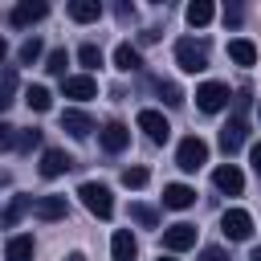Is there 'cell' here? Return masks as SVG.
<instances>
[{"label":"cell","instance_id":"6da1fadb","mask_svg":"<svg viewBox=\"0 0 261 261\" xmlns=\"http://www.w3.org/2000/svg\"><path fill=\"white\" fill-rule=\"evenodd\" d=\"M77 196H82V204H86L98 220H110V216H114V196H110V188H106V184L86 179V184L77 188Z\"/></svg>","mask_w":261,"mask_h":261},{"label":"cell","instance_id":"7a4b0ae2","mask_svg":"<svg viewBox=\"0 0 261 261\" xmlns=\"http://www.w3.org/2000/svg\"><path fill=\"white\" fill-rule=\"evenodd\" d=\"M175 61L184 73H200V69H208V49L196 45L192 37H184V41H175Z\"/></svg>","mask_w":261,"mask_h":261},{"label":"cell","instance_id":"3957f363","mask_svg":"<svg viewBox=\"0 0 261 261\" xmlns=\"http://www.w3.org/2000/svg\"><path fill=\"white\" fill-rule=\"evenodd\" d=\"M175 163H179L184 171H200V167L208 163V143H204L200 135H188V139L179 143V151H175Z\"/></svg>","mask_w":261,"mask_h":261},{"label":"cell","instance_id":"277c9868","mask_svg":"<svg viewBox=\"0 0 261 261\" xmlns=\"http://www.w3.org/2000/svg\"><path fill=\"white\" fill-rule=\"evenodd\" d=\"M196 106H200L204 114L224 110V106H228V86H224V82H204V86L196 90Z\"/></svg>","mask_w":261,"mask_h":261},{"label":"cell","instance_id":"5b68a950","mask_svg":"<svg viewBox=\"0 0 261 261\" xmlns=\"http://www.w3.org/2000/svg\"><path fill=\"white\" fill-rule=\"evenodd\" d=\"M249 139V118H241V114H232L224 126H220V151L224 155H232V151H241V143Z\"/></svg>","mask_w":261,"mask_h":261},{"label":"cell","instance_id":"8992f818","mask_svg":"<svg viewBox=\"0 0 261 261\" xmlns=\"http://www.w3.org/2000/svg\"><path fill=\"white\" fill-rule=\"evenodd\" d=\"M220 228H224L228 241H249V237H253V216L241 212V208H228V212L220 216Z\"/></svg>","mask_w":261,"mask_h":261},{"label":"cell","instance_id":"52a82bcc","mask_svg":"<svg viewBox=\"0 0 261 261\" xmlns=\"http://www.w3.org/2000/svg\"><path fill=\"white\" fill-rule=\"evenodd\" d=\"M196 245V224H171V228H163V249L167 253H184V249H192Z\"/></svg>","mask_w":261,"mask_h":261},{"label":"cell","instance_id":"ba28073f","mask_svg":"<svg viewBox=\"0 0 261 261\" xmlns=\"http://www.w3.org/2000/svg\"><path fill=\"white\" fill-rule=\"evenodd\" d=\"M139 130L151 143H167V135H171V126H167V118L159 110H139Z\"/></svg>","mask_w":261,"mask_h":261},{"label":"cell","instance_id":"9c48e42d","mask_svg":"<svg viewBox=\"0 0 261 261\" xmlns=\"http://www.w3.org/2000/svg\"><path fill=\"white\" fill-rule=\"evenodd\" d=\"M212 184H216L224 196H241V192H245V175H241V167H237V163L216 167V171H212Z\"/></svg>","mask_w":261,"mask_h":261},{"label":"cell","instance_id":"30bf717a","mask_svg":"<svg viewBox=\"0 0 261 261\" xmlns=\"http://www.w3.org/2000/svg\"><path fill=\"white\" fill-rule=\"evenodd\" d=\"M49 16V4L45 0H20L16 8H12V24H37V20H45Z\"/></svg>","mask_w":261,"mask_h":261},{"label":"cell","instance_id":"8fae6325","mask_svg":"<svg viewBox=\"0 0 261 261\" xmlns=\"http://www.w3.org/2000/svg\"><path fill=\"white\" fill-rule=\"evenodd\" d=\"M69 167H73V159H69L61 147H49V151L41 155V175H45V179H57V175H65Z\"/></svg>","mask_w":261,"mask_h":261},{"label":"cell","instance_id":"7c38bea8","mask_svg":"<svg viewBox=\"0 0 261 261\" xmlns=\"http://www.w3.org/2000/svg\"><path fill=\"white\" fill-rule=\"evenodd\" d=\"M65 212H69L65 196H41V200H33V216L37 220H65Z\"/></svg>","mask_w":261,"mask_h":261},{"label":"cell","instance_id":"4fadbf2b","mask_svg":"<svg viewBox=\"0 0 261 261\" xmlns=\"http://www.w3.org/2000/svg\"><path fill=\"white\" fill-rule=\"evenodd\" d=\"M61 94H65V98L86 102V98H94V94H98V82H94L90 73H77V77H65V82H61Z\"/></svg>","mask_w":261,"mask_h":261},{"label":"cell","instance_id":"5bb4252c","mask_svg":"<svg viewBox=\"0 0 261 261\" xmlns=\"http://www.w3.org/2000/svg\"><path fill=\"white\" fill-rule=\"evenodd\" d=\"M192 204H196V192H192L188 184H167V188H163V208L184 212V208H192Z\"/></svg>","mask_w":261,"mask_h":261},{"label":"cell","instance_id":"9a60e30c","mask_svg":"<svg viewBox=\"0 0 261 261\" xmlns=\"http://www.w3.org/2000/svg\"><path fill=\"white\" fill-rule=\"evenodd\" d=\"M110 257H114V261H135V257H139V241L130 237V228H118V232H114Z\"/></svg>","mask_w":261,"mask_h":261},{"label":"cell","instance_id":"2e32d148","mask_svg":"<svg viewBox=\"0 0 261 261\" xmlns=\"http://www.w3.org/2000/svg\"><path fill=\"white\" fill-rule=\"evenodd\" d=\"M61 130H69L73 139H90L94 118H90V114H82V110H65V114H61Z\"/></svg>","mask_w":261,"mask_h":261},{"label":"cell","instance_id":"e0dca14e","mask_svg":"<svg viewBox=\"0 0 261 261\" xmlns=\"http://www.w3.org/2000/svg\"><path fill=\"white\" fill-rule=\"evenodd\" d=\"M126 143H130V130H126L122 122H106V126H102V147H106L110 155H118Z\"/></svg>","mask_w":261,"mask_h":261},{"label":"cell","instance_id":"ac0fdd59","mask_svg":"<svg viewBox=\"0 0 261 261\" xmlns=\"http://www.w3.org/2000/svg\"><path fill=\"white\" fill-rule=\"evenodd\" d=\"M114 69H122V73H135V69H143V57H139V49L122 41V45L114 49Z\"/></svg>","mask_w":261,"mask_h":261},{"label":"cell","instance_id":"d6986e66","mask_svg":"<svg viewBox=\"0 0 261 261\" xmlns=\"http://www.w3.org/2000/svg\"><path fill=\"white\" fill-rule=\"evenodd\" d=\"M12 94H16V65H0V114L16 102Z\"/></svg>","mask_w":261,"mask_h":261},{"label":"cell","instance_id":"ffe728a7","mask_svg":"<svg viewBox=\"0 0 261 261\" xmlns=\"http://www.w3.org/2000/svg\"><path fill=\"white\" fill-rule=\"evenodd\" d=\"M69 16H73L77 24H90V20L102 16V4H98V0H73V4H69Z\"/></svg>","mask_w":261,"mask_h":261},{"label":"cell","instance_id":"44dd1931","mask_svg":"<svg viewBox=\"0 0 261 261\" xmlns=\"http://www.w3.org/2000/svg\"><path fill=\"white\" fill-rule=\"evenodd\" d=\"M33 237H12L8 249H4V261H33Z\"/></svg>","mask_w":261,"mask_h":261},{"label":"cell","instance_id":"7402d4cb","mask_svg":"<svg viewBox=\"0 0 261 261\" xmlns=\"http://www.w3.org/2000/svg\"><path fill=\"white\" fill-rule=\"evenodd\" d=\"M212 16H216V8H212L208 0H192V4H188V24H192V29H204Z\"/></svg>","mask_w":261,"mask_h":261},{"label":"cell","instance_id":"603a6c76","mask_svg":"<svg viewBox=\"0 0 261 261\" xmlns=\"http://www.w3.org/2000/svg\"><path fill=\"white\" fill-rule=\"evenodd\" d=\"M24 212H33V200H29V196H12V204H8V208H4V216H0V224H4V228H12Z\"/></svg>","mask_w":261,"mask_h":261},{"label":"cell","instance_id":"cb8c5ba5","mask_svg":"<svg viewBox=\"0 0 261 261\" xmlns=\"http://www.w3.org/2000/svg\"><path fill=\"white\" fill-rule=\"evenodd\" d=\"M24 102H29V110H37V114H45V110L53 106V94H49L45 86H29V90H24Z\"/></svg>","mask_w":261,"mask_h":261},{"label":"cell","instance_id":"d4e9b609","mask_svg":"<svg viewBox=\"0 0 261 261\" xmlns=\"http://www.w3.org/2000/svg\"><path fill=\"white\" fill-rule=\"evenodd\" d=\"M228 57L237 65H253L257 61V49H253V41H228Z\"/></svg>","mask_w":261,"mask_h":261},{"label":"cell","instance_id":"484cf974","mask_svg":"<svg viewBox=\"0 0 261 261\" xmlns=\"http://www.w3.org/2000/svg\"><path fill=\"white\" fill-rule=\"evenodd\" d=\"M65 65H69V53H65V49H53V53L45 57V69H49L53 77H61V82H65Z\"/></svg>","mask_w":261,"mask_h":261},{"label":"cell","instance_id":"4316f807","mask_svg":"<svg viewBox=\"0 0 261 261\" xmlns=\"http://www.w3.org/2000/svg\"><path fill=\"white\" fill-rule=\"evenodd\" d=\"M155 90H159V98H163L167 106H179V102H184V94H179V86H175V82H163V77H159V82H155Z\"/></svg>","mask_w":261,"mask_h":261},{"label":"cell","instance_id":"83f0119b","mask_svg":"<svg viewBox=\"0 0 261 261\" xmlns=\"http://www.w3.org/2000/svg\"><path fill=\"white\" fill-rule=\"evenodd\" d=\"M77 61H82L86 69H98V65H102V49H98V45H82V49H77Z\"/></svg>","mask_w":261,"mask_h":261},{"label":"cell","instance_id":"f1b7e54d","mask_svg":"<svg viewBox=\"0 0 261 261\" xmlns=\"http://www.w3.org/2000/svg\"><path fill=\"white\" fill-rule=\"evenodd\" d=\"M147 179H151L147 167H126V171H122V184H126V188H147Z\"/></svg>","mask_w":261,"mask_h":261},{"label":"cell","instance_id":"f546056e","mask_svg":"<svg viewBox=\"0 0 261 261\" xmlns=\"http://www.w3.org/2000/svg\"><path fill=\"white\" fill-rule=\"evenodd\" d=\"M33 147H41V130H37V126H33V130H20V135H16V151H24V155H29Z\"/></svg>","mask_w":261,"mask_h":261},{"label":"cell","instance_id":"4dcf8cb0","mask_svg":"<svg viewBox=\"0 0 261 261\" xmlns=\"http://www.w3.org/2000/svg\"><path fill=\"white\" fill-rule=\"evenodd\" d=\"M130 216H135L143 228H155V220H159V216H155V208H147V204H130Z\"/></svg>","mask_w":261,"mask_h":261},{"label":"cell","instance_id":"1f68e13d","mask_svg":"<svg viewBox=\"0 0 261 261\" xmlns=\"http://www.w3.org/2000/svg\"><path fill=\"white\" fill-rule=\"evenodd\" d=\"M37 57H41V37H29V41L20 45V61H24V65H33Z\"/></svg>","mask_w":261,"mask_h":261},{"label":"cell","instance_id":"d6a6232c","mask_svg":"<svg viewBox=\"0 0 261 261\" xmlns=\"http://www.w3.org/2000/svg\"><path fill=\"white\" fill-rule=\"evenodd\" d=\"M241 20H245V8H241V4H224V24H228V29H237Z\"/></svg>","mask_w":261,"mask_h":261},{"label":"cell","instance_id":"836d02e7","mask_svg":"<svg viewBox=\"0 0 261 261\" xmlns=\"http://www.w3.org/2000/svg\"><path fill=\"white\" fill-rule=\"evenodd\" d=\"M4 147H16V135H12L8 122H0V151H4Z\"/></svg>","mask_w":261,"mask_h":261},{"label":"cell","instance_id":"e575fe53","mask_svg":"<svg viewBox=\"0 0 261 261\" xmlns=\"http://www.w3.org/2000/svg\"><path fill=\"white\" fill-rule=\"evenodd\" d=\"M200 261H228V257H224V249H216V245H208V249L200 253Z\"/></svg>","mask_w":261,"mask_h":261},{"label":"cell","instance_id":"d590c367","mask_svg":"<svg viewBox=\"0 0 261 261\" xmlns=\"http://www.w3.org/2000/svg\"><path fill=\"white\" fill-rule=\"evenodd\" d=\"M249 163H253V171L261 175V143H253V151H249Z\"/></svg>","mask_w":261,"mask_h":261},{"label":"cell","instance_id":"8d00e7d4","mask_svg":"<svg viewBox=\"0 0 261 261\" xmlns=\"http://www.w3.org/2000/svg\"><path fill=\"white\" fill-rule=\"evenodd\" d=\"M139 41H143V45H155V41H159V29H143Z\"/></svg>","mask_w":261,"mask_h":261},{"label":"cell","instance_id":"74e56055","mask_svg":"<svg viewBox=\"0 0 261 261\" xmlns=\"http://www.w3.org/2000/svg\"><path fill=\"white\" fill-rule=\"evenodd\" d=\"M4 53H8V41H4V37H0V61H4Z\"/></svg>","mask_w":261,"mask_h":261},{"label":"cell","instance_id":"f35d334b","mask_svg":"<svg viewBox=\"0 0 261 261\" xmlns=\"http://www.w3.org/2000/svg\"><path fill=\"white\" fill-rule=\"evenodd\" d=\"M65 261H86V257H82V253H69V257H65Z\"/></svg>","mask_w":261,"mask_h":261},{"label":"cell","instance_id":"ab89813d","mask_svg":"<svg viewBox=\"0 0 261 261\" xmlns=\"http://www.w3.org/2000/svg\"><path fill=\"white\" fill-rule=\"evenodd\" d=\"M249 261H261V249H253V257H249Z\"/></svg>","mask_w":261,"mask_h":261},{"label":"cell","instance_id":"60d3db41","mask_svg":"<svg viewBox=\"0 0 261 261\" xmlns=\"http://www.w3.org/2000/svg\"><path fill=\"white\" fill-rule=\"evenodd\" d=\"M159 261H175V257H159Z\"/></svg>","mask_w":261,"mask_h":261}]
</instances>
